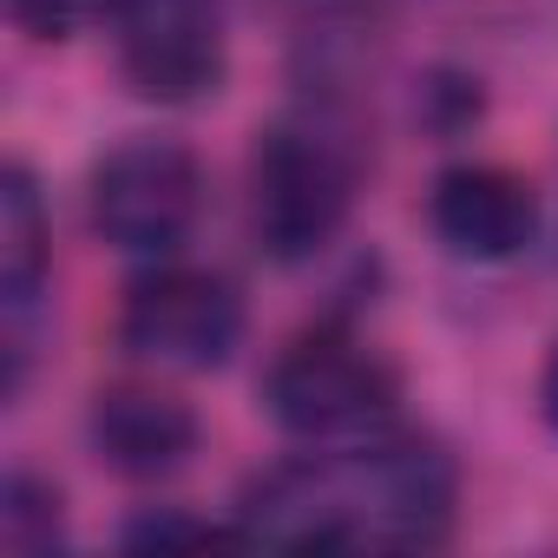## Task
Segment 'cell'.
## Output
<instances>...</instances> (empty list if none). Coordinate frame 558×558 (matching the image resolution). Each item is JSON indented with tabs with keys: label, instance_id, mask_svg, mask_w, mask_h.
Masks as SVG:
<instances>
[{
	"label": "cell",
	"instance_id": "cell-1",
	"mask_svg": "<svg viewBox=\"0 0 558 558\" xmlns=\"http://www.w3.org/2000/svg\"><path fill=\"white\" fill-rule=\"evenodd\" d=\"M453 460L427 440H362L283 460L243 486L236 538L329 551H427L453 532Z\"/></svg>",
	"mask_w": 558,
	"mask_h": 558
},
{
	"label": "cell",
	"instance_id": "cell-2",
	"mask_svg": "<svg viewBox=\"0 0 558 558\" xmlns=\"http://www.w3.org/2000/svg\"><path fill=\"white\" fill-rule=\"evenodd\" d=\"M263 401L276 427L310 447H362L381 440L401 414V375L342 329H310L276 355Z\"/></svg>",
	"mask_w": 558,
	"mask_h": 558
},
{
	"label": "cell",
	"instance_id": "cell-3",
	"mask_svg": "<svg viewBox=\"0 0 558 558\" xmlns=\"http://www.w3.org/2000/svg\"><path fill=\"white\" fill-rule=\"evenodd\" d=\"M355 204V158L316 125H269L250 151V236L269 263L329 250Z\"/></svg>",
	"mask_w": 558,
	"mask_h": 558
},
{
	"label": "cell",
	"instance_id": "cell-4",
	"mask_svg": "<svg viewBox=\"0 0 558 558\" xmlns=\"http://www.w3.org/2000/svg\"><path fill=\"white\" fill-rule=\"evenodd\" d=\"M204 210V171L171 138H125L93 171V230L119 256H171Z\"/></svg>",
	"mask_w": 558,
	"mask_h": 558
},
{
	"label": "cell",
	"instance_id": "cell-5",
	"mask_svg": "<svg viewBox=\"0 0 558 558\" xmlns=\"http://www.w3.org/2000/svg\"><path fill=\"white\" fill-rule=\"evenodd\" d=\"M119 342L145 368L171 375H210L236 355L243 342V296L210 269H151L125 290L119 310Z\"/></svg>",
	"mask_w": 558,
	"mask_h": 558
},
{
	"label": "cell",
	"instance_id": "cell-6",
	"mask_svg": "<svg viewBox=\"0 0 558 558\" xmlns=\"http://www.w3.org/2000/svg\"><path fill=\"white\" fill-rule=\"evenodd\" d=\"M106 34L138 99L197 106L223 86V8L217 0H106Z\"/></svg>",
	"mask_w": 558,
	"mask_h": 558
},
{
	"label": "cell",
	"instance_id": "cell-7",
	"mask_svg": "<svg viewBox=\"0 0 558 558\" xmlns=\"http://www.w3.org/2000/svg\"><path fill=\"white\" fill-rule=\"evenodd\" d=\"M427 223L460 263H512L538 236V191L506 165H453L427 191Z\"/></svg>",
	"mask_w": 558,
	"mask_h": 558
},
{
	"label": "cell",
	"instance_id": "cell-8",
	"mask_svg": "<svg viewBox=\"0 0 558 558\" xmlns=\"http://www.w3.org/2000/svg\"><path fill=\"white\" fill-rule=\"evenodd\" d=\"M86 440L119 480H165L197 453V414L158 388H106L93 395Z\"/></svg>",
	"mask_w": 558,
	"mask_h": 558
},
{
	"label": "cell",
	"instance_id": "cell-9",
	"mask_svg": "<svg viewBox=\"0 0 558 558\" xmlns=\"http://www.w3.org/2000/svg\"><path fill=\"white\" fill-rule=\"evenodd\" d=\"M47 210L40 191L21 165H8L0 178V296H8V316H27L40 303L47 283Z\"/></svg>",
	"mask_w": 558,
	"mask_h": 558
},
{
	"label": "cell",
	"instance_id": "cell-10",
	"mask_svg": "<svg viewBox=\"0 0 558 558\" xmlns=\"http://www.w3.org/2000/svg\"><path fill=\"white\" fill-rule=\"evenodd\" d=\"M0 538L8 551H53L60 545V493L34 473H8L0 493Z\"/></svg>",
	"mask_w": 558,
	"mask_h": 558
},
{
	"label": "cell",
	"instance_id": "cell-11",
	"mask_svg": "<svg viewBox=\"0 0 558 558\" xmlns=\"http://www.w3.org/2000/svg\"><path fill=\"white\" fill-rule=\"evenodd\" d=\"M93 8H99V0H8L14 27L34 34V40H66V34H80Z\"/></svg>",
	"mask_w": 558,
	"mask_h": 558
},
{
	"label": "cell",
	"instance_id": "cell-12",
	"mask_svg": "<svg viewBox=\"0 0 558 558\" xmlns=\"http://www.w3.org/2000/svg\"><path fill=\"white\" fill-rule=\"evenodd\" d=\"M210 538H217L210 525H191V519H171V512L125 525V545H210Z\"/></svg>",
	"mask_w": 558,
	"mask_h": 558
},
{
	"label": "cell",
	"instance_id": "cell-13",
	"mask_svg": "<svg viewBox=\"0 0 558 558\" xmlns=\"http://www.w3.org/2000/svg\"><path fill=\"white\" fill-rule=\"evenodd\" d=\"M538 414H545V427L558 434V342H551V355H545V375H538Z\"/></svg>",
	"mask_w": 558,
	"mask_h": 558
}]
</instances>
